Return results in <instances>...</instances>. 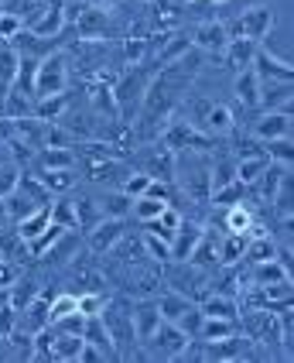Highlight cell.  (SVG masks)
I'll use <instances>...</instances> for the list:
<instances>
[{
	"label": "cell",
	"mask_w": 294,
	"mask_h": 363,
	"mask_svg": "<svg viewBox=\"0 0 294 363\" xmlns=\"http://www.w3.org/2000/svg\"><path fill=\"white\" fill-rule=\"evenodd\" d=\"M151 79H154V69H147L144 62H137V65H127L123 76L110 86L113 103H117V113H120V123H130L140 113V103L147 96Z\"/></svg>",
	"instance_id": "obj_1"
},
{
	"label": "cell",
	"mask_w": 294,
	"mask_h": 363,
	"mask_svg": "<svg viewBox=\"0 0 294 363\" xmlns=\"http://www.w3.org/2000/svg\"><path fill=\"white\" fill-rule=\"evenodd\" d=\"M69 59L65 52H48L38 59V69H35V82H31V96L41 100V96H59L69 89Z\"/></svg>",
	"instance_id": "obj_2"
},
{
	"label": "cell",
	"mask_w": 294,
	"mask_h": 363,
	"mask_svg": "<svg viewBox=\"0 0 294 363\" xmlns=\"http://www.w3.org/2000/svg\"><path fill=\"white\" fill-rule=\"evenodd\" d=\"M277 28V11L271 4H254V7H247L236 24L230 28V35H239V38H250V41H267L274 35Z\"/></svg>",
	"instance_id": "obj_3"
},
{
	"label": "cell",
	"mask_w": 294,
	"mask_h": 363,
	"mask_svg": "<svg viewBox=\"0 0 294 363\" xmlns=\"http://www.w3.org/2000/svg\"><path fill=\"white\" fill-rule=\"evenodd\" d=\"M99 319H103V325L110 329V336H113V343H117L120 360H123V350H127L130 343H137L134 323H130V302H127V298H106L103 312H99Z\"/></svg>",
	"instance_id": "obj_4"
},
{
	"label": "cell",
	"mask_w": 294,
	"mask_h": 363,
	"mask_svg": "<svg viewBox=\"0 0 294 363\" xmlns=\"http://www.w3.org/2000/svg\"><path fill=\"white\" fill-rule=\"evenodd\" d=\"M161 144H164L171 155H181V151H205V147L213 144V138L202 134L192 121H164Z\"/></svg>",
	"instance_id": "obj_5"
},
{
	"label": "cell",
	"mask_w": 294,
	"mask_h": 363,
	"mask_svg": "<svg viewBox=\"0 0 294 363\" xmlns=\"http://www.w3.org/2000/svg\"><path fill=\"white\" fill-rule=\"evenodd\" d=\"M188 343H192V336H185L175 323H161L154 333L144 340V350H147L151 360H178L181 350Z\"/></svg>",
	"instance_id": "obj_6"
},
{
	"label": "cell",
	"mask_w": 294,
	"mask_h": 363,
	"mask_svg": "<svg viewBox=\"0 0 294 363\" xmlns=\"http://www.w3.org/2000/svg\"><path fill=\"white\" fill-rule=\"evenodd\" d=\"M86 233V247L93 250V254H110L120 240H123V233H127V223L117 220V216H99L89 230H82Z\"/></svg>",
	"instance_id": "obj_7"
},
{
	"label": "cell",
	"mask_w": 294,
	"mask_h": 363,
	"mask_svg": "<svg viewBox=\"0 0 294 363\" xmlns=\"http://www.w3.org/2000/svg\"><path fill=\"white\" fill-rule=\"evenodd\" d=\"M65 24H69V21L62 14V0H48V4H38V11L31 14V21H24V31L35 35V38L52 41L55 35H62Z\"/></svg>",
	"instance_id": "obj_8"
},
{
	"label": "cell",
	"mask_w": 294,
	"mask_h": 363,
	"mask_svg": "<svg viewBox=\"0 0 294 363\" xmlns=\"http://www.w3.org/2000/svg\"><path fill=\"white\" fill-rule=\"evenodd\" d=\"M288 179H291V164L271 162L254 182H250V185H247V192H250L256 202H267V206H271V202H274V196L281 192V185H284Z\"/></svg>",
	"instance_id": "obj_9"
},
{
	"label": "cell",
	"mask_w": 294,
	"mask_h": 363,
	"mask_svg": "<svg viewBox=\"0 0 294 363\" xmlns=\"http://www.w3.org/2000/svg\"><path fill=\"white\" fill-rule=\"evenodd\" d=\"M196 127L202 130V134H209L213 141H219V138H226V134H233L236 130V117H233V110H230L226 103H205L202 113H198Z\"/></svg>",
	"instance_id": "obj_10"
},
{
	"label": "cell",
	"mask_w": 294,
	"mask_h": 363,
	"mask_svg": "<svg viewBox=\"0 0 294 363\" xmlns=\"http://www.w3.org/2000/svg\"><path fill=\"white\" fill-rule=\"evenodd\" d=\"M294 121L291 110H260V117L254 123L256 141H277V138H291Z\"/></svg>",
	"instance_id": "obj_11"
},
{
	"label": "cell",
	"mask_w": 294,
	"mask_h": 363,
	"mask_svg": "<svg viewBox=\"0 0 294 363\" xmlns=\"http://www.w3.org/2000/svg\"><path fill=\"white\" fill-rule=\"evenodd\" d=\"M76 31L79 41H103L110 35V11H103L99 4H86L76 18Z\"/></svg>",
	"instance_id": "obj_12"
},
{
	"label": "cell",
	"mask_w": 294,
	"mask_h": 363,
	"mask_svg": "<svg viewBox=\"0 0 294 363\" xmlns=\"http://www.w3.org/2000/svg\"><path fill=\"white\" fill-rule=\"evenodd\" d=\"M226 41H230V24H222V21H202L192 31V48L205 52V55H219L226 48Z\"/></svg>",
	"instance_id": "obj_13"
},
{
	"label": "cell",
	"mask_w": 294,
	"mask_h": 363,
	"mask_svg": "<svg viewBox=\"0 0 294 363\" xmlns=\"http://www.w3.org/2000/svg\"><path fill=\"white\" fill-rule=\"evenodd\" d=\"M130 323H134V336L137 343H144L157 325L164 323L161 312H157V302L154 298H140V302H130Z\"/></svg>",
	"instance_id": "obj_14"
},
{
	"label": "cell",
	"mask_w": 294,
	"mask_h": 363,
	"mask_svg": "<svg viewBox=\"0 0 294 363\" xmlns=\"http://www.w3.org/2000/svg\"><path fill=\"white\" fill-rule=\"evenodd\" d=\"M202 233H205V226L202 223H192V220H181L178 223V230L171 233V261H188V254L196 250V243L202 240Z\"/></svg>",
	"instance_id": "obj_15"
},
{
	"label": "cell",
	"mask_w": 294,
	"mask_h": 363,
	"mask_svg": "<svg viewBox=\"0 0 294 363\" xmlns=\"http://www.w3.org/2000/svg\"><path fill=\"white\" fill-rule=\"evenodd\" d=\"M254 72L260 76V79H294L291 59H277V55H271V52H267L264 45H256Z\"/></svg>",
	"instance_id": "obj_16"
},
{
	"label": "cell",
	"mask_w": 294,
	"mask_h": 363,
	"mask_svg": "<svg viewBox=\"0 0 294 363\" xmlns=\"http://www.w3.org/2000/svg\"><path fill=\"white\" fill-rule=\"evenodd\" d=\"M256 110H291V79H260Z\"/></svg>",
	"instance_id": "obj_17"
},
{
	"label": "cell",
	"mask_w": 294,
	"mask_h": 363,
	"mask_svg": "<svg viewBox=\"0 0 294 363\" xmlns=\"http://www.w3.org/2000/svg\"><path fill=\"white\" fill-rule=\"evenodd\" d=\"M82 340L96 346L99 353H103V360H120L117 343H113L110 329L103 325V319H99V315H86V325H82Z\"/></svg>",
	"instance_id": "obj_18"
},
{
	"label": "cell",
	"mask_w": 294,
	"mask_h": 363,
	"mask_svg": "<svg viewBox=\"0 0 294 363\" xmlns=\"http://www.w3.org/2000/svg\"><path fill=\"white\" fill-rule=\"evenodd\" d=\"M254 55H256V41L239 38V35H230L226 48H222V59L233 72H243V69H254Z\"/></svg>",
	"instance_id": "obj_19"
},
{
	"label": "cell",
	"mask_w": 294,
	"mask_h": 363,
	"mask_svg": "<svg viewBox=\"0 0 294 363\" xmlns=\"http://www.w3.org/2000/svg\"><path fill=\"white\" fill-rule=\"evenodd\" d=\"M79 247H82V237L72 233V230H62V237L41 254L38 261L52 264V267H55V264H72L76 261V254H79Z\"/></svg>",
	"instance_id": "obj_20"
},
{
	"label": "cell",
	"mask_w": 294,
	"mask_h": 363,
	"mask_svg": "<svg viewBox=\"0 0 294 363\" xmlns=\"http://www.w3.org/2000/svg\"><path fill=\"white\" fill-rule=\"evenodd\" d=\"M202 315H216V319H239V298L236 295H226V291H209V295H202Z\"/></svg>",
	"instance_id": "obj_21"
},
{
	"label": "cell",
	"mask_w": 294,
	"mask_h": 363,
	"mask_svg": "<svg viewBox=\"0 0 294 363\" xmlns=\"http://www.w3.org/2000/svg\"><path fill=\"white\" fill-rule=\"evenodd\" d=\"M38 182L52 196H69L79 185V168H38Z\"/></svg>",
	"instance_id": "obj_22"
},
{
	"label": "cell",
	"mask_w": 294,
	"mask_h": 363,
	"mask_svg": "<svg viewBox=\"0 0 294 363\" xmlns=\"http://www.w3.org/2000/svg\"><path fill=\"white\" fill-rule=\"evenodd\" d=\"M233 93H236V103H239L243 110H256V103H260V76H256L254 69L236 72Z\"/></svg>",
	"instance_id": "obj_23"
},
{
	"label": "cell",
	"mask_w": 294,
	"mask_h": 363,
	"mask_svg": "<svg viewBox=\"0 0 294 363\" xmlns=\"http://www.w3.org/2000/svg\"><path fill=\"white\" fill-rule=\"evenodd\" d=\"M291 278V271L284 267V264L271 257V261H256L250 264V274H247V284H256V288H264V284H274V281H288Z\"/></svg>",
	"instance_id": "obj_24"
},
{
	"label": "cell",
	"mask_w": 294,
	"mask_h": 363,
	"mask_svg": "<svg viewBox=\"0 0 294 363\" xmlns=\"http://www.w3.org/2000/svg\"><path fill=\"white\" fill-rule=\"evenodd\" d=\"M154 302H157V312H161V319H164V323H178V319H181V315L196 305V298H188V295H181V291H175V288H171V291L157 295Z\"/></svg>",
	"instance_id": "obj_25"
},
{
	"label": "cell",
	"mask_w": 294,
	"mask_h": 363,
	"mask_svg": "<svg viewBox=\"0 0 294 363\" xmlns=\"http://www.w3.org/2000/svg\"><path fill=\"white\" fill-rule=\"evenodd\" d=\"M216 254H219V264H222V267L239 264L243 254H247V233H219Z\"/></svg>",
	"instance_id": "obj_26"
},
{
	"label": "cell",
	"mask_w": 294,
	"mask_h": 363,
	"mask_svg": "<svg viewBox=\"0 0 294 363\" xmlns=\"http://www.w3.org/2000/svg\"><path fill=\"white\" fill-rule=\"evenodd\" d=\"M239 333V323L236 319H216V315H202V325H198V336L202 343H216V340H226Z\"/></svg>",
	"instance_id": "obj_27"
},
{
	"label": "cell",
	"mask_w": 294,
	"mask_h": 363,
	"mask_svg": "<svg viewBox=\"0 0 294 363\" xmlns=\"http://www.w3.org/2000/svg\"><path fill=\"white\" fill-rule=\"evenodd\" d=\"M38 291H41L38 278H31V274H18V281L7 288V302H11V308H14V312H21V308L31 302Z\"/></svg>",
	"instance_id": "obj_28"
},
{
	"label": "cell",
	"mask_w": 294,
	"mask_h": 363,
	"mask_svg": "<svg viewBox=\"0 0 294 363\" xmlns=\"http://www.w3.org/2000/svg\"><path fill=\"white\" fill-rule=\"evenodd\" d=\"M4 209H7V220H11V223H21L28 213H35V209H38V202L31 199L24 189H18V185H14V189L4 196Z\"/></svg>",
	"instance_id": "obj_29"
},
{
	"label": "cell",
	"mask_w": 294,
	"mask_h": 363,
	"mask_svg": "<svg viewBox=\"0 0 294 363\" xmlns=\"http://www.w3.org/2000/svg\"><path fill=\"white\" fill-rule=\"evenodd\" d=\"M254 209L247 206V202H236V206H226V213H222V226H226V233H250V226H254Z\"/></svg>",
	"instance_id": "obj_30"
},
{
	"label": "cell",
	"mask_w": 294,
	"mask_h": 363,
	"mask_svg": "<svg viewBox=\"0 0 294 363\" xmlns=\"http://www.w3.org/2000/svg\"><path fill=\"white\" fill-rule=\"evenodd\" d=\"M79 350H82V336H76V333H55V340H52V360L76 363Z\"/></svg>",
	"instance_id": "obj_31"
},
{
	"label": "cell",
	"mask_w": 294,
	"mask_h": 363,
	"mask_svg": "<svg viewBox=\"0 0 294 363\" xmlns=\"http://www.w3.org/2000/svg\"><path fill=\"white\" fill-rule=\"evenodd\" d=\"M35 113V96L31 93H24V89H14V86H7V100H4V117H31Z\"/></svg>",
	"instance_id": "obj_32"
},
{
	"label": "cell",
	"mask_w": 294,
	"mask_h": 363,
	"mask_svg": "<svg viewBox=\"0 0 294 363\" xmlns=\"http://www.w3.org/2000/svg\"><path fill=\"white\" fill-rule=\"evenodd\" d=\"M99 206H103V216L127 220V216H130V209H134V196H127L123 189H110V192L99 199Z\"/></svg>",
	"instance_id": "obj_33"
},
{
	"label": "cell",
	"mask_w": 294,
	"mask_h": 363,
	"mask_svg": "<svg viewBox=\"0 0 294 363\" xmlns=\"http://www.w3.org/2000/svg\"><path fill=\"white\" fill-rule=\"evenodd\" d=\"M48 213H52V223H59L62 230H79V216H76V202L69 196H55L48 202Z\"/></svg>",
	"instance_id": "obj_34"
},
{
	"label": "cell",
	"mask_w": 294,
	"mask_h": 363,
	"mask_svg": "<svg viewBox=\"0 0 294 363\" xmlns=\"http://www.w3.org/2000/svg\"><path fill=\"white\" fill-rule=\"evenodd\" d=\"M72 147H38V168H76Z\"/></svg>",
	"instance_id": "obj_35"
},
{
	"label": "cell",
	"mask_w": 294,
	"mask_h": 363,
	"mask_svg": "<svg viewBox=\"0 0 294 363\" xmlns=\"http://www.w3.org/2000/svg\"><path fill=\"white\" fill-rule=\"evenodd\" d=\"M65 106H69L65 93H59V96H41V100H35V113L31 117H38L45 123H55L65 113Z\"/></svg>",
	"instance_id": "obj_36"
},
{
	"label": "cell",
	"mask_w": 294,
	"mask_h": 363,
	"mask_svg": "<svg viewBox=\"0 0 294 363\" xmlns=\"http://www.w3.org/2000/svg\"><path fill=\"white\" fill-rule=\"evenodd\" d=\"M140 243H144V254H147V261H154V264H168V261H171V243L164 240L161 233L147 230Z\"/></svg>",
	"instance_id": "obj_37"
},
{
	"label": "cell",
	"mask_w": 294,
	"mask_h": 363,
	"mask_svg": "<svg viewBox=\"0 0 294 363\" xmlns=\"http://www.w3.org/2000/svg\"><path fill=\"white\" fill-rule=\"evenodd\" d=\"M89 103H93V110H96V113L110 117V121H120L117 103H113V93H110V82H99V86H93V96H89Z\"/></svg>",
	"instance_id": "obj_38"
},
{
	"label": "cell",
	"mask_w": 294,
	"mask_h": 363,
	"mask_svg": "<svg viewBox=\"0 0 294 363\" xmlns=\"http://www.w3.org/2000/svg\"><path fill=\"white\" fill-rule=\"evenodd\" d=\"M209 196H213L216 206H236V202H247V185L233 179V182H226V185H219V189H213Z\"/></svg>",
	"instance_id": "obj_39"
},
{
	"label": "cell",
	"mask_w": 294,
	"mask_h": 363,
	"mask_svg": "<svg viewBox=\"0 0 294 363\" xmlns=\"http://www.w3.org/2000/svg\"><path fill=\"white\" fill-rule=\"evenodd\" d=\"M18 76V48L11 41H0V86H11Z\"/></svg>",
	"instance_id": "obj_40"
},
{
	"label": "cell",
	"mask_w": 294,
	"mask_h": 363,
	"mask_svg": "<svg viewBox=\"0 0 294 363\" xmlns=\"http://www.w3.org/2000/svg\"><path fill=\"white\" fill-rule=\"evenodd\" d=\"M76 202V216H79V230H89L93 223L103 216V206L96 199H89V196H82V199H72Z\"/></svg>",
	"instance_id": "obj_41"
},
{
	"label": "cell",
	"mask_w": 294,
	"mask_h": 363,
	"mask_svg": "<svg viewBox=\"0 0 294 363\" xmlns=\"http://www.w3.org/2000/svg\"><path fill=\"white\" fill-rule=\"evenodd\" d=\"M120 55H123V62L127 65H137V62L147 59V38L144 35H130V38H123V45H120Z\"/></svg>",
	"instance_id": "obj_42"
},
{
	"label": "cell",
	"mask_w": 294,
	"mask_h": 363,
	"mask_svg": "<svg viewBox=\"0 0 294 363\" xmlns=\"http://www.w3.org/2000/svg\"><path fill=\"white\" fill-rule=\"evenodd\" d=\"M264 155L277 164H291L294 162V147L291 138H277V141H264Z\"/></svg>",
	"instance_id": "obj_43"
},
{
	"label": "cell",
	"mask_w": 294,
	"mask_h": 363,
	"mask_svg": "<svg viewBox=\"0 0 294 363\" xmlns=\"http://www.w3.org/2000/svg\"><path fill=\"white\" fill-rule=\"evenodd\" d=\"M164 209V202L154 199V196H137L134 199V209H130V216H137V223H151Z\"/></svg>",
	"instance_id": "obj_44"
},
{
	"label": "cell",
	"mask_w": 294,
	"mask_h": 363,
	"mask_svg": "<svg viewBox=\"0 0 294 363\" xmlns=\"http://www.w3.org/2000/svg\"><path fill=\"white\" fill-rule=\"evenodd\" d=\"M18 189H24V192L38 202V206H48V202L55 199V196H52V192L38 182V175H18Z\"/></svg>",
	"instance_id": "obj_45"
},
{
	"label": "cell",
	"mask_w": 294,
	"mask_h": 363,
	"mask_svg": "<svg viewBox=\"0 0 294 363\" xmlns=\"http://www.w3.org/2000/svg\"><path fill=\"white\" fill-rule=\"evenodd\" d=\"M236 179V158H219L213 168H209V182H213V189L219 185H226V182Z\"/></svg>",
	"instance_id": "obj_46"
},
{
	"label": "cell",
	"mask_w": 294,
	"mask_h": 363,
	"mask_svg": "<svg viewBox=\"0 0 294 363\" xmlns=\"http://www.w3.org/2000/svg\"><path fill=\"white\" fill-rule=\"evenodd\" d=\"M147 185H151V175H147V172H127L123 182H120V189H123L127 196H134V199L147 192Z\"/></svg>",
	"instance_id": "obj_47"
},
{
	"label": "cell",
	"mask_w": 294,
	"mask_h": 363,
	"mask_svg": "<svg viewBox=\"0 0 294 363\" xmlns=\"http://www.w3.org/2000/svg\"><path fill=\"white\" fill-rule=\"evenodd\" d=\"M21 31H24V18L14 11H0V41L18 38Z\"/></svg>",
	"instance_id": "obj_48"
},
{
	"label": "cell",
	"mask_w": 294,
	"mask_h": 363,
	"mask_svg": "<svg viewBox=\"0 0 294 363\" xmlns=\"http://www.w3.org/2000/svg\"><path fill=\"white\" fill-rule=\"evenodd\" d=\"M175 325L181 329V333H185V336H192V340H196V336H198V325H202V308H198V302L192 305V308H188V312H185V315H181Z\"/></svg>",
	"instance_id": "obj_49"
},
{
	"label": "cell",
	"mask_w": 294,
	"mask_h": 363,
	"mask_svg": "<svg viewBox=\"0 0 294 363\" xmlns=\"http://www.w3.org/2000/svg\"><path fill=\"white\" fill-rule=\"evenodd\" d=\"M18 175H21L18 164H0V199H4V196H7L14 185H18Z\"/></svg>",
	"instance_id": "obj_50"
},
{
	"label": "cell",
	"mask_w": 294,
	"mask_h": 363,
	"mask_svg": "<svg viewBox=\"0 0 294 363\" xmlns=\"http://www.w3.org/2000/svg\"><path fill=\"white\" fill-rule=\"evenodd\" d=\"M18 274H21V267L14 261H4L0 257V288H11V284L18 281Z\"/></svg>",
	"instance_id": "obj_51"
},
{
	"label": "cell",
	"mask_w": 294,
	"mask_h": 363,
	"mask_svg": "<svg viewBox=\"0 0 294 363\" xmlns=\"http://www.w3.org/2000/svg\"><path fill=\"white\" fill-rule=\"evenodd\" d=\"M14 325H18V312H14L11 305H4V308H0V336L7 340V333H11Z\"/></svg>",
	"instance_id": "obj_52"
},
{
	"label": "cell",
	"mask_w": 294,
	"mask_h": 363,
	"mask_svg": "<svg viewBox=\"0 0 294 363\" xmlns=\"http://www.w3.org/2000/svg\"><path fill=\"white\" fill-rule=\"evenodd\" d=\"M14 138V117H0V141Z\"/></svg>",
	"instance_id": "obj_53"
},
{
	"label": "cell",
	"mask_w": 294,
	"mask_h": 363,
	"mask_svg": "<svg viewBox=\"0 0 294 363\" xmlns=\"http://www.w3.org/2000/svg\"><path fill=\"white\" fill-rule=\"evenodd\" d=\"M0 164H18L14 162V151H11V144L0 141Z\"/></svg>",
	"instance_id": "obj_54"
},
{
	"label": "cell",
	"mask_w": 294,
	"mask_h": 363,
	"mask_svg": "<svg viewBox=\"0 0 294 363\" xmlns=\"http://www.w3.org/2000/svg\"><path fill=\"white\" fill-rule=\"evenodd\" d=\"M7 223H11V220H7V209H4V199H0V230H4Z\"/></svg>",
	"instance_id": "obj_55"
},
{
	"label": "cell",
	"mask_w": 294,
	"mask_h": 363,
	"mask_svg": "<svg viewBox=\"0 0 294 363\" xmlns=\"http://www.w3.org/2000/svg\"><path fill=\"white\" fill-rule=\"evenodd\" d=\"M4 350H7V340H4V336H0V353H4Z\"/></svg>",
	"instance_id": "obj_56"
},
{
	"label": "cell",
	"mask_w": 294,
	"mask_h": 363,
	"mask_svg": "<svg viewBox=\"0 0 294 363\" xmlns=\"http://www.w3.org/2000/svg\"><path fill=\"white\" fill-rule=\"evenodd\" d=\"M209 4H230V0H209Z\"/></svg>",
	"instance_id": "obj_57"
},
{
	"label": "cell",
	"mask_w": 294,
	"mask_h": 363,
	"mask_svg": "<svg viewBox=\"0 0 294 363\" xmlns=\"http://www.w3.org/2000/svg\"><path fill=\"white\" fill-rule=\"evenodd\" d=\"M192 4H198V0H192Z\"/></svg>",
	"instance_id": "obj_58"
}]
</instances>
